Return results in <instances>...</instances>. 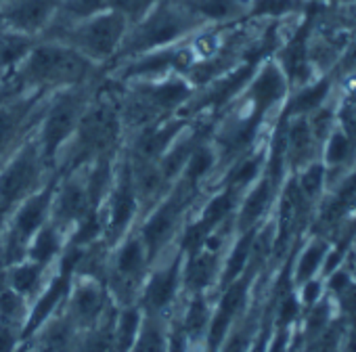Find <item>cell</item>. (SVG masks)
Here are the masks:
<instances>
[{
    "mask_svg": "<svg viewBox=\"0 0 356 352\" xmlns=\"http://www.w3.org/2000/svg\"><path fill=\"white\" fill-rule=\"evenodd\" d=\"M97 67V63L80 55L70 45L38 38L17 65V76L24 86H32L36 90H61L84 86Z\"/></svg>",
    "mask_w": 356,
    "mask_h": 352,
    "instance_id": "6da1fadb",
    "label": "cell"
},
{
    "mask_svg": "<svg viewBox=\"0 0 356 352\" xmlns=\"http://www.w3.org/2000/svg\"><path fill=\"white\" fill-rule=\"evenodd\" d=\"M202 28L208 26L191 15L178 0H159L145 17L130 26L118 57L132 59L157 49L181 45Z\"/></svg>",
    "mask_w": 356,
    "mask_h": 352,
    "instance_id": "7a4b0ae2",
    "label": "cell"
},
{
    "mask_svg": "<svg viewBox=\"0 0 356 352\" xmlns=\"http://www.w3.org/2000/svg\"><path fill=\"white\" fill-rule=\"evenodd\" d=\"M130 30V24L120 13L107 9L99 15L82 19L65 28H51L40 38L59 40L76 49L80 55L101 65L118 57L122 42Z\"/></svg>",
    "mask_w": 356,
    "mask_h": 352,
    "instance_id": "3957f363",
    "label": "cell"
},
{
    "mask_svg": "<svg viewBox=\"0 0 356 352\" xmlns=\"http://www.w3.org/2000/svg\"><path fill=\"white\" fill-rule=\"evenodd\" d=\"M193 193L195 189L191 185H187L183 179H176L172 191H168L147 212L145 221L136 229L151 264L165 256L170 246L178 239V233L185 227L183 221L187 218V212L193 204Z\"/></svg>",
    "mask_w": 356,
    "mask_h": 352,
    "instance_id": "277c9868",
    "label": "cell"
},
{
    "mask_svg": "<svg viewBox=\"0 0 356 352\" xmlns=\"http://www.w3.org/2000/svg\"><path fill=\"white\" fill-rule=\"evenodd\" d=\"M86 105L88 97L84 86L61 88L55 93L49 107L44 109L40 132L36 136V145L40 149L44 166H53V161L70 145V138L74 136Z\"/></svg>",
    "mask_w": 356,
    "mask_h": 352,
    "instance_id": "5b68a950",
    "label": "cell"
},
{
    "mask_svg": "<svg viewBox=\"0 0 356 352\" xmlns=\"http://www.w3.org/2000/svg\"><path fill=\"white\" fill-rule=\"evenodd\" d=\"M183 252L174 248L172 256L165 254L155 260L140 287L138 306L145 314L170 317L183 296Z\"/></svg>",
    "mask_w": 356,
    "mask_h": 352,
    "instance_id": "8992f818",
    "label": "cell"
},
{
    "mask_svg": "<svg viewBox=\"0 0 356 352\" xmlns=\"http://www.w3.org/2000/svg\"><path fill=\"white\" fill-rule=\"evenodd\" d=\"M44 168L36 141H28L24 147L15 149L0 168V206L13 210L22 200L40 189Z\"/></svg>",
    "mask_w": 356,
    "mask_h": 352,
    "instance_id": "52a82bcc",
    "label": "cell"
},
{
    "mask_svg": "<svg viewBox=\"0 0 356 352\" xmlns=\"http://www.w3.org/2000/svg\"><path fill=\"white\" fill-rule=\"evenodd\" d=\"M138 214H140V204L132 185L130 159L126 157L113 170V183L107 193V210L103 214V221H105L103 241L109 248L120 243L132 231V225L138 218Z\"/></svg>",
    "mask_w": 356,
    "mask_h": 352,
    "instance_id": "ba28073f",
    "label": "cell"
},
{
    "mask_svg": "<svg viewBox=\"0 0 356 352\" xmlns=\"http://www.w3.org/2000/svg\"><path fill=\"white\" fill-rule=\"evenodd\" d=\"M63 308L82 333L86 329H92L113 308V300L107 291L105 281L74 275L70 296Z\"/></svg>",
    "mask_w": 356,
    "mask_h": 352,
    "instance_id": "9c48e42d",
    "label": "cell"
},
{
    "mask_svg": "<svg viewBox=\"0 0 356 352\" xmlns=\"http://www.w3.org/2000/svg\"><path fill=\"white\" fill-rule=\"evenodd\" d=\"M72 281H74V271L57 264V273L49 277V281L42 285V289L30 302L28 321H26L24 331H22V339L24 342H30L42 329V325L47 321H51L65 306Z\"/></svg>",
    "mask_w": 356,
    "mask_h": 352,
    "instance_id": "30bf717a",
    "label": "cell"
},
{
    "mask_svg": "<svg viewBox=\"0 0 356 352\" xmlns=\"http://www.w3.org/2000/svg\"><path fill=\"white\" fill-rule=\"evenodd\" d=\"M90 212H95V208L88 198L86 176L80 172H74L59 187H55L51 223L59 227L63 233H70Z\"/></svg>",
    "mask_w": 356,
    "mask_h": 352,
    "instance_id": "8fae6325",
    "label": "cell"
},
{
    "mask_svg": "<svg viewBox=\"0 0 356 352\" xmlns=\"http://www.w3.org/2000/svg\"><path fill=\"white\" fill-rule=\"evenodd\" d=\"M289 82L285 72L281 70L279 61H264L258 72L252 74L248 82V101L256 118H264V113L279 105L287 95Z\"/></svg>",
    "mask_w": 356,
    "mask_h": 352,
    "instance_id": "7c38bea8",
    "label": "cell"
},
{
    "mask_svg": "<svg viewBox=\"0 0 356 352\" xmlns=\"http://www.w3.org/2000/svg\"><path fill=\"white\" fill-rule=\"evenodd\" d=\"M220 277V250L204 243L183 258V296L208 294Z\"/></svg>",
    "mask_w": 356,
    "mask_h": 352,
    "instance_id": "4fadbf2b",
    "label": "cell"
},
{
    "mask_svg": "<svg viewBox=\"0 0 356 352\" xmlns=\"http://www.w3.org/2000/svg\"><path fill=\"white\" fill-rule=\"evenodd\" d=\"M191 15L208 28L229 26L250 15L254 0H178Z\"/></svg>",
    "mask_w": 356,
    "mask_h": 352,
    "instance_id": "5bb4252c",
    "label": "cell"
},
{
    "mask_svg": "<svg viewBox=\"0 0 356 352\" xmlns=\"http://www.w3.org/2000/svg\"><path fill=\"white\" fill-rule=\"evenodd\" d=\"M316 147L318 143L310 130L308 115H296L285 128V163L291 170L308 166L310 161H314Z\"/></svg>",
    "mask_w": 356,
    "mask_h": 352,
    "instance_id": "9a60e30c",
    "label": "cell"
},
{
    "mask_svg": "<svg viewBox=\"0 0 356 352\" xmlns=\"http://www.w3.org/2000/svg\"><path fill=\"white\" fill-rule=\"evenodd\" d=\"M273 193H275V185L270 183L268 176L264 179H258L256 185L250 189V193L243 198L241 202V208L237 212V231L243 233V231H250V229H256V225L260 223V218L264 216V212L268 210L270 202H273Z\"/></svg>",
    "mask_w": 356,
    "mask_h": 352,
    "instance_id": "2e32d148",
    "label": "cell"
},
{
    "mask_svg": "<svg viewBox=\"0 0 356 352\" xmlns=\"http://www.w3.org/2000/svg\"><path fill=\"white\" fill-rule=\"evenodd\" d=\"M49 269L51 266H42L34 260H19L15 264H11L9 269H5L7 275V285L13 287L17 294H22L26 300H34L36 294L42 289V285L49 281Z\"/></svg>",
    "mask_w": 356,
    "mask_h": 352,
    "instance_id": "e0dca14e",
    "label": "cell"
},
{
    "mask_svg": "<svg viewBox=\"0 0 356 352\" xmlns=\"http://www.w3.org/2000/svg\"><path fill=\"white\" fill-rule=\"evenodd\" d=\"M63 250H65V233L49 221L30 239V243L26 248V258L34 260L42 266H53V264H57Z\"/></svg>",
    "mask_w": 356,
    "mask_h": 352,
    "instance_id": "ac0fdd59",
    "label": "cell"
},
{
    "mask_svg": "<svg viewBox=\"0 0 356 352\" xmlns=\"http://www.w3.org/2000/svg\"><path fill=\"white\" fill-rule=\"evenodd\" d=\"M143 308L138 304H128V306H120L115 312V321H113V346L111 352H130L140 323H143Z\"/></svg>",
    "mask_w": 356,
    "mask_h": 352,
    "instance_id": "d6986e66",
    "label": "cell"
},
{
    "mask_svg": "<svg viewBox=\"0 0 356 352\" xmlns=\"http://www.w3.org/2000/svg\"><path fill=\"white\" fill-rule=\"evenodd\" d=\"M28 312H30V300H26L22 294H17L13 287L7 285L5 269H0V321L24 331Z\"/></svg>",
    "mask_w": 356,
    "mask_h": 352,
    "instance_id": "ffe728a7",
    "label": "cell"
},
{
    "mask_svg": "<svg viewBox=\"0 0 356 352\" xmlns=\"http://www.w3.org/2000/svg\"><path fill=\"white\" fill-rule=\"evenodd\" d=\"M130 352H168V319L145 314Z\"/></svg>",
    "mask_w": 356,
    "mask_h": 352,
    "instance_id": "44dd1931",
    "label": "cell"
},
{
    "mask_svg": "<svg viewBox=\"0 0 356 352\" xmlns=\"http://www.w3.org/2000/svg\"><path fill=\"white\" fill-rule=\"evenodd\" d=\"M216 163H218V151H216V147L202 141L191 151V155H189V159H187V163H185V168H183V172H181V176H178V179H183L187 185H191L193 189H197V185L216 168Z\"/></svg>",
    "mask_w": 356,
    "mask_h": 352,
    "instance_id": "7402d4cb",
    "label": "cell"
},
{
    "mask_svg": "<svg viewBox=\"0 0 356 352\" xmlns=\"http://www.w3.org/2000/svg\"><path fill=\"white\" fill-rule=\"evenodd\" d=\"M254 235L256 229L243 231L241 237L237 239V243L233 246L225 266H220V277H218V285L225 289L229 283H233L235 279H239L245 273V266L250 264V256H252V243H254Z\"/></svg>",
    "mask_w": 356,
    "mask_h": 352,
    "instance_id": "603a6c76",
    "label": "cell"
},
{
    "mask_svg": "<svg viewBox=\"0 0 356 352\" xmlns=\"http://www.w3.org/2000/svg\"><path fill=\"white\" fill-rule=\"evenodd\" d=\"M329 90H331V80L327 76L316 82H308V84L300 86L298 93L293 95V99L289 101L287 113L289 115H310L312 111L323 107Z\"/></svg>",
    "mask_w": 356,
    "mask_h": 352,
    "instance_id": "cb8c5ba5",
    "label": "cell"
},
{
    "mask_svg": "<svg viewBox=\"0 0 356 352\" xmlns=\"http://www.w3.org/2000/svg\"><path fill=\"white\" fill-rule=\"evenodd\" d=\"M107 9H109V0H61L59 13H57L55 22L49 26V30L78 24V22L99 15Z\"/></svg>",
    "mask_w": 356,
    "mask_h": 352,
    "instance_id": "d4e9b609",
    "label": "cell"
},
{
    "mask_svg": "<svg viewBox=\"0 0 356 352\" xmlns=\"http://www.w3.org/2000/svg\"><path fill=\"white\" fill-rule=\"evenodd\" d=\"M356 151V145L352 143V138L341 130H331V134L325 141V161L329 163V168H337V166H346L348 157Z\"/></svg>",
    "mask_w": 356,
    "mask_h": 352,
    "instance_id": "484cf974",
    "label": "cell"
},
{
    "mask_svg": "<svg viewBox=\"0 0 356 352\" xmlns=\"http://www.w3.org/2000/svg\"><path fill=\"white\" fill-rule=\"evenodd\" d=\"M254 333H256V323L252 319L233 323L229 333L225 335L218 352H250L254 344Z\"/></svg>",
    "mask_w": 356,
    "mask_h": 352,
    "instance_id": "4316f807",
    "label": "cell"
},
{
    "mask_svg": "<svg viewBox=\"0 0 356 352\" xmlns=\"http://www.w3.org/2000/svg\"><path fill=\"white\" fill-rule=\"evenodd\" d=\"M306 170L298 176L296 183L302 191V195L308 202H314L321 195V189L325 185V168L316 161H310L308 166H304Z\"/></svg>",
    "mask_w": 356,
    "mask_h": 352,
    "instance_id": "83f0119b",
    "label": "cell"
},
{
    "mask_svg": "<svg viewBox=\"0 0 356 352\" xmlns=\"http://www.w3.org/2000/svg\"><path fill=\"white\" fill-rule=\"evenodd\" d=\"M260 168H262V155L241 159L235 166V170L231 172V176H229V187H235V189L243 191L245 187H250L252 183L258 181Z\"/></svg>",
    "mask_w": 356,
    "mask_h": 352,
    "instance_id": "f1b7e54d",
    "label": "cell"
},
{
    "mask_svg": "<svg viewBox=\"0 0 356 352\" xmlns=\"http://www.w3.org/2000/svg\"><path fill=\"white\" fill-rule=\"evenodd\" d=\"M159 0H109V9L120 13L128 19V24H136L140 17H145Z\"/></svg>",
    "mask_w": 356,
    "mask_h": 352,
    "instance_id": "f546056e",
    "label": "cell"
},
{
    "mask_svg": "<svg viewBox=\"0 0 356 352\" xmlns=\"http://www.w3.org/2000/svg\"><path fill=\"white\" fill-rule=\"evenodd\" d=\"M325 252H327V246H325L323 241H314V243L302 254V258H300V262H298V275H296V279H298L300 283L308 281V279L316 273V269L321 266V260H323Z\"/></svg>",
    "mask_w": 356,
    "mask_h": 352,
    "instance_id": "4dcf8cb0",
    "label": "cell"
},
{
    "mask_svg": "<svg viewBox=\"0 0 356 352\" xmlns=\"http://www.w3.org/2000/svg\"><path fill=\"white\" fill-rule=\"evenodd\" d=\"M333 120H335V113L329 107H318L316 111H312V118L308 120V124H310V130L318 145H323L327 141V136L331 134Z\"/></svg>",
    "mask_w": 356,
    "mask_h": 352,
    "instance_id": "1f68e13d",
    "label": "cell"
},
{
    "mask_svg": "<svg viewBox=\"0 0 356 352\" xmlns=\"http://www.w3.org/2000/svg\"><path fill=\"white\" fill-rule=\"evenodd\" d=\"M22 331L0 321V352H13L22 344Z\"/></svg>",
    "mask_w": 356,
    "mask_h": 352,
    "instance_id": "d6a6232c",
    "label": "cell"
},
{
    "mask_svg": "<svg viewBox=\"0 0 356 352\" xmlns=\"http://www.w3.org/2000/svg\"><path fill=\"white\" fill-rule=\"evenodd\" d=\"M298 312H300V306H298L296 298L285 296L281 300V304H279V323H281V327H287L298 317Z\"/></svg>",
    "mask_w": 356,
    "mask_h": 352,
    "instance_id": "836d02e7",
    "label": "cell"
},
{
    "mask_svg": "<svg viewBox=\"0 0 356 352\" xmlns=\"http://www.w3.org/2000/svg\"><path fill=\"white\" fill-rule=\"evenodd\" d=\"M327 319H329V308L325 304L312 308L310 317H308V333L316 335L325 325H327Z\"/></svg>",
    "mask_w": 356,
    "mask_h": 352,
    "instance_id": "e575fe53",
    "label": "cell"
},
{
    "mask_svg": "<svg viewBox=\"0 0 356 352\" xmlns=\"http://www.w3.org/2000/svg\"><path fill=\"white\" fill-rule=\"evenodd\" d=\"M287 344H289V331L285 327H281L273 339L270 346H266V352H287Z\"/></svg>",
    "mask_w": 356,
    "mask_h": 352,
    "instance_id": "d590c367",
    "label": "cell"
},
{
    "mask_svg": "<svg viewBox=\"0 0 356 352\" xmlns=\"http://www.w3.org/2000/svg\"><path fill=\"white\" fill-rule=\"evenodd\" d=\"M318 296H321V283L318 281H306V285H304V294H302V300L306 302V304H314L316 300H318Z\"/></svg>",
    "mask_w": 356,
    "mask_h": 352,
    "instance_id": "8d00e7d4",
    "label": "cell"
},
{
    "mask_svg": "<svg viewBox=\"0 0 356 352\" xmlns=\"http://www.w3.org/2000/svg\"><path fill=\"white\" fill-rule=\"evenodd\" d=\"M316 352H337V331L331 329L318 344H316Z\"/></svg>",
    "mask_w": 356,
    "mask_h": 352,
    "instance_id": "74e56055",
    "label": "cell"
},
{
    "mask_svg": "<svg viewBox=\"0 0 356 352\" xmlns=\"http://www.w3.org/2000/svg\"><path fill=\"white\" fill-rule=\"evenodd\" d=\"M9 216H11V208L0 206V243H3V239H5V233L9 227Z\"/></svg>",
    "mask_w": 356,
    "mask_h": 352,
    "instance_id": "f35d334b",
    "label": "cell"
},
{
    "mask_svg": "<svg viewBox=\"0 0 356 352\" xmlns=\"http://www.w3.org/2000/svg\"><path fill=\"white\" fill-rule=\"evenodd\" d=\"M266 344H268V329H264V331L256 337V342L252 344L250 352H266Z\"/></svg>",
    "mask_w": 356,
    "mask_h": 352,
    "instance_id": "ab89813d",
    "label": "cell"
},
{
    "mask_svg": "<svg viewBox=\"0 0 356 352\" xmlns=\"http://www.w3.org/2000/svg\"><path fill=\"white\" fill-rule=\"evenodd\" d=\"M346 285H348V275L346 273H335L331 277V289L341 291V289H346Z\"/></svg>",
    "mask_w": 356,
    "mask_h": 352,
    "instance_id": "60d3db41",
    "label": "cell"
},
{
    "mask_svg": "<svg viewBox=\"0 0 356 352\" xmlns=\"http://www.w3.org/2000/svg\"><path fill=\"white\" fill-rule=\"evenodd\" d=\"M32 350H34V346H32V339H30V342H22L13 352H32Z\"/></svg>",
    "mask_w": 356,
    "mask_h": 352,
    "instance_id": "b9f144b4",
    "label": "cell"
},
{
    "mask_svg": "<svg viewBox=\"0 0 356 352\" xmlns=\"http://www.w3.org/2000/svg\"><path fill=\"white\" fill-rule=\"evenodd\" d=\"M339 3H348V0H339Z\"/></svg>",
    "mask_w": 356,
    "mask_h": 352,
    "instance_id": "7bdbcfd3",
    "label": "cell"
},
{
    "mask_svg": "<svg viewBox=\"0 0 356 352\" xmlns=\"http://www.w3.org/2000/svg\"><path fill=\"white\" fill-rule=\"evenodd\" d=\"M0 3H5V0H0Z\"/></svg>",
    "mask_w": 356,
    "mask_h": 352,
    "instance_id": "ee69618b",
    "label": "cell"
},
{
    "mask_svg": "<svg viewBox=\"0 0 356 352\" xmlns=\"http://www.w3.org/2000/svg\"><path fill=\"white\" fill-rule=\"evenodd\" d=\"M32 352H34V350H32Z\"/></svg>",
    "mask_w": 356,
    "mask_h": 352,
    "instance_id": "f6af8a7d",
    "label": "cell"
}]
</instances>
